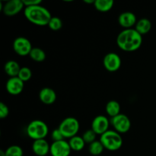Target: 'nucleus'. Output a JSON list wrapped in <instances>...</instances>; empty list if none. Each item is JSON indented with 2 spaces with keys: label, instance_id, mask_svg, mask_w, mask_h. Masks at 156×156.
I'll use <instances>...</instances> for the list:
<instances>
[{
  "label": "nucleus",
  "instance_id": "26",
  "mask_svg": "<svg viewBox=\"0 0 156 156\" xmlns=\"http://www.w3.org/2000/svg\"><path fill=\"white\" fill-rule=\"evenodd\" d=\"M97 134L92 129H88V130L85 131V133L82 135V138H83L84 141L85 142V143H88V144H91L93 142L96 141V138H97Z\"/></svg>",
  "mask_w": 156,
  "mask_h": 156
},
{
  "label": "nucleus",
  "instance_id": "25",
  "mask_svg": "<svg viewBox=\"0 0 156 156\" xmlns=\"http://www.w3.org/2000/svg\"><path fill=\"white\" fill-rule=\"evenodd\" d=\"M48 27L52 30H54V31L59 30L62 27V20L59 17H52V18L50 19V22L48 24Z\"/></svg>",
  "mask_w": 156,
  "mask_h": 156
},
{
  "label": "nucleus",
  "instance_id": "9",
  "mask_svg": "<svg viewBox=\"0 0 156 156\" xmlns=\"http://www.w3.org/2000/svg\"><path fill=\"white\" fill-rule=\"evenodd\" d=\"M121 58L117 53L114 52L107 53L103 59L104 66L108 72L111 73L117 71L121 66Z\"/></svg>",
  "mask_w": 156,
  "mask_h": 156
},
{
  "label": "nucleus",
  "instance_id": "17",
  "mask_svg": "<svg viewBox=\"0 0 156 156\" xmlns=\"http://www.w3.org/2000/svg\"><path fill=\"white\" fill-rule=\"evenodd\" d=\"M152 22L150 21V20L143 18L137 21L135 26V30L143 36V35L146 34L150 31L151 29H152Z\"/></svg>",
  "mask_w": 156,
  "mask_h": 156
},
{
  "label": "nucleus",
  "instance_id": "1",
  "mask_svg": "<svg viewBox=\"0 0 156 156\" xmlns=\"http://www.w3.org/2000/svg\"><path fill=\"white\" fill-rule=\"evenodd\" d=\"M143 44V36L135 28L124 29L117 37L119 48L125 52H133L140 48Z\"/></svg>",
  "mask_w": 156,
  "mask_h": 156
},
{
  "label": "nucleus",
  "instance_id": "13",
  "mask_svg": "<svg viewBox=\"0 0 156 156\" xmlns=\"http://www.w3.org/2000/svg\"><path fill=\"white\" fill-rule=\"evenodd\" d=\"M136 16L131 12H125L120 14L118 17V23L125 29L133 28L137 23Z\"/></svg>",
  "mask_w": 156,
  "mask_h": 156
},
{
  "label": "nucleus",
  "instance_id": "5",
  "mask_svg": "<svg viewBox=\"0 0 156 156\" xmlns=\"http://www.w3.org/2000/svg\"><path fill=\"white\" fill-rule=\"evenodd\" d=\"M58 128L62 133L64 138L71 139L77 136L80 128V123L75 117H69L62 120Z\"/></svg>",
  "mask_w": 156,
  "mask_h": 156
},
{
  "label": "nucleus",
  "instance_id": "18",
  "mask_svg": "<svg viewBox=\"0 0 156 156\" xmlns=\"http://www.w3.org/2000/svg\"><path fill=\"white\" fill-rule=\"evenodd\" d=\"M106 113L111 118L120 114V105L117 101H110L106 105Z\"/></svg>",
  "mask_w": 156,
  "mask_h": 156
},
{
  "label": "nucleus",
  "instance_id": "22",
  "mask_svg": "<svg viewBox=\"0 0 156 156\" xmlns=\"http://www.w3.org/2000/svg\"><path fill=\"white\" fill-rule=\"evenodd\" d=\"M29 56L30 57V59H33L35 62H44L46 59V53L41 48L33 47L30 54H29Z\"/></svg>",
  "mask_w": 156,
  "mask_h": 156
},
{
  "label": "nucleus",
  "instance_id": "12",
  "mask_svg": "<svg viewBox=\"0 0 156 156\" xmlns=\"http://www.w3.org/2000/svg\"><path fill=\"white\" fill-rule=\"evenodd\" d=\"M6 91L12 95H18L21 94L24 88V82L19 78L12 77L8 79L5 85Z\"/></svg>",
  "mask_w": 156,
  "mask_h": 156
},
{
  "label": "nucleus",
  "instance_id": "7",
  "mask_svg": "<svg viewBox=\"0 0 156 156\" xmlns=\"http://www.w3.org/2000/svg\"><path fill=\"white\" fill-rule=\"evenodd\" d=\"M24 8L25 7L22 0H9L4 5L2 4V2H0V10L7 16L18 15L24 9Z\"/></svg>",
  "mask_w": 156,
  "mask_h": 156
},
{
  "label": "nucleus",
  "instance_id": "6",
  "mask_svg": "<svg viewBox=\"0 0 156 156\" xmlns=\"http://www.w3.org/2000/svg\"><path fill=\"white\" fill-rule=\"evenodd\" d=\"M110 121L114 130L120 134L126 133L131 128V121L126 114H120L119 115L111 118Z\"/></svg>",
  "mask_w": 156,
  "mask_h": 156
},
{
  "label": "nucleus",
  "instance_id": "4",
  "mask_svg": "<svg viewBox=\"0 0 156 156\" xmlns=\"http://www.w3.org/2000/svg\"><path fill=\"white\" fill-rule=\"evenodd\" d=\"M27 135L34 140H42L48 135L49 128L47 123L41 120H32L26 128Z\"/></svg>",
  "mask_w": 156,
  "mask_h": 156
},
{
  "label": "nucleus",
  "instance_id": "14",
  "mask_svg": "<svg viewBox=\"0 0 156 156\" xmlns=\"http://www.w3.org/2000/svg\"><path fill=\"white\" fill-rule=\"evenodd\" d=\"M32 151L37 156H46L50 153V145L45 139L34 140L32 144Z\"/></svg>",
  "mask_w": 156,
  "mask_h": 156
},
{
  "label": "nucleus",
  "instance_id": "23",
  "mask_svg": "<svg viewBox=\"0 0 156 156\" xmlns=\"http://www.w3.org/2000/svg\"><path fill=\"white\" fill-rule=\"evenodd\" d=\"M5 152L6 156H23L24 152L21 146L13 145L6 149Z\"/></svg>",
  "mask_w": 156,
  "mask_h": 156
},
{
  "label": "nucleus",
  "instance_id": "31",
  "mask_svg": "<svg viewBox=\"0 0 156 156\" xmlns=\"http://www.w3.org/2000/svg\"><path fill=\"white\" fill-rule=\"evenodd\" d=\"M0 156H6L5 155V152L3 150L0 151Z\"/></svg>",
  "mask_w": 156,
  "mask_h": 156
},
{
  "label": "nucleus",
  "instance_id": "19",
  "mask_svg": "<svg viewBox=\"0 0 156 156\" xmlns=\"http://www.w3.org/2000/svg\"><path fill=\"white\" fill-rule=\"evenodd\" d=\"M114 2L113 0H94V7L101 12H108L113 8Z\"/></svg>",
  "mask_w": 156,
  "mask_h": 156
},
{
  "label": "nucleus",
  "instance_id": "27",
  "mask_svg": "<svg viewBox=\"0 0 156 156\" xmlns=\"http://www.w3.org/2000/svg\"><path fill=\"white\" fill-rule=\"evenodd\" d=\"M51 139L53 140V142H58L65 140L63 135H62L61 131L59 129V128H57L56 129H53V132L51 133Z\"/></svg>",
  "mask_w": 156,
  "mask_h": 156
},
{
  "label": "nucleus",
  "instance_id": "11",
  "mask_svg": "<svg viewBox=\"0 0 156 156\" xmlns=\"http://www.w3.org/2000/svg\"><path fill=\"white\" fill-rule=\"evenodd\" d=\"M111 121L107 117L104 115H98L94 118L91 122V129L97 135L101 136L107 131L109 130Z\"/></svg>",
  "mask_w": 156,
  "mask_h": 156
},
{
  "label": "nucleus",
  "instance_id": "21",
  "mask_svg": "<svg viewBox=\"0 0 156 156\" xmlns=\"http://www.w3.org/2000/svg\"><path fill=\"white\" fill-rule=\"evenodd\" d=\"M105 149V147L100 140H96L93 142L92 143L89 144V146H88V152L93 156H100L103 153Z\"/></svg>",
  "mask_w": 156,
  "mask_h": 156
},
{
  "label": "nucleus",
  "instance_id": "24",
  "mask_svg": "<svg viewBox=\"0 0 156 156\" xmlns=\"http://www.w3.org/2000/svg\"><path fill=\"white\" fill-rule=\"evenodd\" d=\"M18 77L24 82H28L32 77L31 69L27 66L21 67V69H20L19 73H18Z\"/></svg>",
  "mask_w": 156,
  "mask_h": 156
},
{
  "label": "nucleus",
  "instance_id": "29",
  "mask_svg": "<svg viewBox=\"0 0 156 156\" xmlns=\"http://www.w3.org/2000/svg\"><path fill=\"white\" fill-rule=\"evenodd\" d=\"M24 7H29V6L39 5L42 4L41 0H23Z\"/></svg>",
  "mask_w": 156,
  "mask_h": 156
},
{
  "label": "nucleus",
  "instance_id": "8",
  "mask_svg": "<svg viewBox=\"0 0 156 156\" xmlns=\"http://www.w3.org/2000/svg\"><path fill=\"white\" fill-rule=\"evenodd\" d=\"M13 50L20 56H29L33 49L30 41L24 37H18L13 42Z\"/></svg>",
  "mask_w": 156,
  "mask_h": 156
},
{
  "label": "nucleus",
  "instance_id": "15",
  "mask_svg": "<svg viewBox=\"0 0 156 156\" xmlns=\"http://www.w3.org/2000/svg\"><path fill=\"white\" fill-rule=\"evenodd\" d=\"M39 98L44 105H53L56 100V93L53 88L46 87L40 91Z\"/></svg>",
  "mask_w": 156,
  "mask_h": 156
},
{
  "label": "nucleus",
  "instance_id": "10",
  "mask_svg": "<svg viewBox=\"0 0 156 156\" xmlns=\"http://www.w3.org/2000/svg\"><path fill=\"white\" fill-rule=\"evenodd\" d=\"M71 151L69 142L65 140L53 142L50 145V154L52 156H69Z\"/></svg>",
  "mask_w": 156,
  "mask_h": 156
},
{
  "label": "nucleus",
  "instance_id": "3",
  "mask_svg": "<svg viewBox=\"0 0 156 156\" xmlns=\"http://www.w3.org/2000/svg\"><path fill=\"white\" fill-rule=\"evenodd\" d=\"M100 140L105 149L108 151H117L123 146L121 134L114 129H109L100 136Z\"/></svg>",
  "mask_w": 156,
  "mask_h": 156
},
{
  "label": "nucleus",
  "instance_id": "28",
  "mask_svg": "<svg viewBox=\"0 0 156 156\" xmlns=\"http://www.w3.org/2000/svg\"><path fill=\"white\" fill-rule=\"evenodd\" d=\"M9 107L3 102L0 103V118L5 119L9 116Z\"/></svg>",
  "mask_w": 156,
  "mask_h": 156
},
{
  "label": "nucleus",
  "instance_id": "2",
  "mask_svg": "<svg viewBox=\"0 0 156 156\" xmlns=\"http://www.w3.org/2000/svg\"><path fill=\"white\" fill-rule=\"evenodd\" d=\"M24 14L25 18L30 23L37 26L48 25L53 17L50 11L41 5L25 7Z\"/></svg>",
  "mask_w": 156,
  "mask_h": 156
},
{
  "label": "nucleus",
  "instance_id": "20",
  "mask_svg": "<svg viewBox=\"0 0 156 156\" xmlns=\"http://www.w3.org/2000/svg\"><path fill=\"white\" fill-rule=\"evenodd\" d=\"M68 142L70 147H71V149L73 151H75V152H80V151H82L85 148V144H86L85 142L84 141L82 136H79L78 135L69 139Z\"/></svg>",
  "mask_w": 156,
  "mask_h": 156
},
{
  "label": "nucleus",
  "instance_id": "30",
  "mask_svg": "<svg viewBox=\"0 0 156 156\" xmlns=\"http://www.w3.org/2000/svg\"><path fill=\"white\" fill-rule=\"evenodd\" d=\"M84 2L87 3V4H93L94 5V0H84Z\"/></svg>",
  "mask_w": 156,
  "mask_h": 156
},
{
  "label": "nucleus",
  "instance_id": "16",
  "mask_svg": "<svg viewBox=\"0 0 156 156\" xmlns=\"http://www.w3.org/2000/svg\"><path fill=\"white\" fill-rule=\"evenodd\" d=\"M21 67L15 60H9L4 66V70L10 78L17 77Z\"/></svg>",
  "mask_w": 156,
  "mask_h": 156
}]
</instances>
